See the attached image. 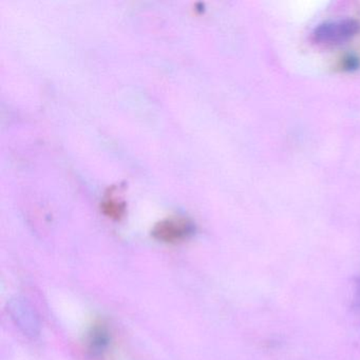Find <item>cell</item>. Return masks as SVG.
Returning <instances> with one entry per match:
<instances>
[{
    "label": "cell",
    "instance_id": "1",
    "mask_svg": "<svg viewBox=\"0 0 360 360\" xmlns=\"http://www.w3.org/2000/svg\"><path fill=\"white\" fill-rule=\"evenodd\" d=\"M9 313L20 330L31 338L41 333V323L34 309L26 299L15 297L9 302Z\"/></svg>",
    "mask_w": 360,
    "mask_h": 360
},
{
    "label": "cell",
    "instance_id": "2",
    "mask_svg": "<svg viewBox=\"0 0 360 360\" xmlns=\"http://www.w3.org/2000/svg\"><path fill=\"white\" fill-rule=\"evenodd\" d=\"M187 231H188V229L185 226V224L169 222L158 229L157 233L161 239L172 241V240L180 239L183 236H185V233H187Z\"/></svg>",
    "mask_w": 360,
    "mask_h": 360
},
{
    "label": "cell",
    "instance_id": "3",
    "mask_svg": "<svg viewBox=\"0 0 360 360\" xmlns=\"http://www.w3.org/2000/svg\"><path fill=\"white\" fill-rule=\"evenodd\" d=\"M357 299L360 303V280H359V281H358V284H357Z\"/></svg>",
    "mask_w": 360,
    "mask_h": 360
}]
</instances>
